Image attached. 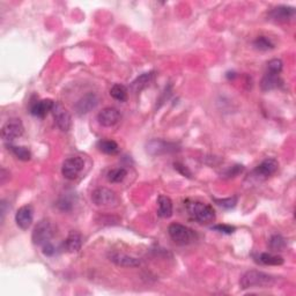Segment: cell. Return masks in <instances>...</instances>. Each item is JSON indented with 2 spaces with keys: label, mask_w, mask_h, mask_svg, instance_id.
<instances>
[{
  "label": "cell",
  "mask_w": 296,
  "mask_h": 296,
  "mask_svg": "<svg viewBox=\"0 0 296 296\" xmlns=\"http://www.w3.org/2000/svg\"><path fill=\"white\" fill-rule=\"evenodd\" d=\"M295 17V9L290 6H278L269 13V18L276 22H287Z\"/></svg>",
  "instance_id": "obj_15"
},
{
  "label": "cell",
  "mask_w": 296,
  "mask_h": 296,
  "mask_svg": "<svg viewBox=\"0 0 296 296\" xmlns=\"http://www.w3.org/2000/svg\"><path fill=\"white\" fill-rule=\"evenodd\" d=\"M259 261L264 265H273V266H279L283 264V258L278 255H272V253L264 252L259 256Z\"/></svg>",
  "instance_id": "obj_24"
},
{
  "label": "cell",
  "mask_w": 296,
  "mask_h": 296,
  "mask_svg": "<svg viewBox=\"0 0 296 296\" xmlns=\"http://www.w3.org/2000/svg\"><path fill=\"white\" fill-rule=\"evenodd\" d=\"M275 282L274 276L267 274V273L256 271H248L243 274L241 278V288L242 289H250V288H266L271 287Z\"/></svg>",
  "instance_id": "obj_2"
},
{
  "label": "cell",
  "mask_w": 296,
  "mask_h": 296,
  "mask_svg": "<svg viewBox=\"0 0 296 296\" xmlns=\"http://www.w3.org/2000/svg\"><path fill=\"white\" fill-rule=\"evenodd\" d=\"M253 47H255L257 50L268 51V50H272V49L274 48V44H273L271 40H268L267 37L259 36V37H257L255 42H253Z\"/></svg>",
  "instance_id": "obj_27"
},
{
  "label": "cell",
  "mask_w": 296,
  "mask_h": 296,
  "mask_svg": "<svg viewBox=\"0 0 296 296\" xmlns=\"http://www.w3.org/2000/svg\"><path fill=\"white\" fill-rule=\"evenodd\" d=\"M279 168V162L275 159H266L260 165L256 167V169L253 170V175L260 180H266V178L271 177L273 174H275L276 170Z\"/></svg>",
  "instance_id": "obj_10"
},
{
  "label": "cell",
  "mask_w": 296,
  "mask_h": 296,
  "mask_svg": "<svg viewBox=\"0 0 296 296\" xmlns=\"http://www.w3.org/2000/svg\"><path fill=\"white\" fill-rule=\"evenodd\" d=\"M34 220V208L30 205L20 207L15 214V222L21 229L27 230L32 226Z\"/></svg>",
  "instance_id": "obj_11"
},
{
  "label": "cell",
  "mask_w": 296,
  "mask_h": 296,
  "mask_svg": "<svg viewBox=\"0 0 296 296\" xmlns=\"http://www.w3.org/2000/svg\"><path fill=\"white\" fill-rule=\"evenodd\" d=\"M154 72H148V73H143L135 79V80L131 83V90L133 93H140L142 89H145L146 87L151 85V82L154 79Z\"/></svg>",
  "instance_id": "obj_18"
},
{
  "label": "cell",
  "mask_w": 296,
  "mask_h": 296,
  "mask_svg": "<svg viewBox=\"0 0 296 296\" xmlns=\"http://www.w3.org/2000/svg\"><path fill=\"white\" fill-rule=\"evenodd\" d=\"M42 248H43V253L45 256L50 257V256L55 255L56 249H55V246L51 242H49V243H47V244H44L43 246H42Z\"/></svg>",
  "instance_id": "obj_32"
},
{
  "label": "cell",
  "mask_w": 296,
  "mask_h": 296,
  "mask_svg": "<svg viewBox=\"0 0 296 296\" xmlns=\"http://www.w3.org/2000/svg\"><path fill=\"white\" fill-rule=\"evenodd\" d=\"M92 200L96 206H110L117 203L116 193L107 188H98L92 193Z\"/></svg>",
  "instance_id": "obj_7"
},
{
  "label": "cell",
  "mask_w": 296,
  "mask_h": 296,
  "mask_svg": "<svg viewBox=\"0 0 296 296\" xmlns=\"http://www.w3.org/2000/svg\"><path fill=\"white\" fill-rule=\"evenodd\" d=\"M54 235L55 229L54 226L51 225V222L48 221V220H42V221L37 223L35 228H34L32 238L34 244L43 246L44 244H47V243L51 241Z\"/></svg>",
  "instance_id": "obj_4"
},
{
  "label": "cell",
  "mask_w": 296,
  "mask_h": 296,
  "mask_svg": "<svg viewBox=\"0 0 296 296\" xmlns=\"http://www.w3.org/2000/svg\"><path fill=\"white\" fill-rule=\"evenodd\" d=\"M82 245V237L78 231H71L64 243V246L68 252H77Z\"/></svg>",
  "instance_id": "obj_20"
},
{
  "label": "cell",
  "mask_w": 296,
  "mask_h": 296,
  "mask_svg": "<svg viewBox=\"0 0 296 296\" xmlns=\"http://www.w3.org/2000/svg\"><path fill=\"white\" fill-rule=\"evenodd\" d=\"M24 124L21 119L19 118H11L4 124L2 128V136L3 139L7 142H12L14 139L19 138L24 134Z\"/></svg>",
  "instance_id": "obj_5"
},
{
  "label": "cell",
  "mask_w": 296,
  "mask_h": 296,
  "mask_svg": "<svg viewBox=\"0 0 296 296\" xmlns=\"http://www.w3.org/2000/svg\"><path fill=\"white\" fill-rule=\"evenodd\" d=\"M212 229H214L219 233H223V234H233L235 231V227L229 226V225H216L214 227H212Z\"/></svg>",
  "instance_id": "obj_30"
},
{
  "label": "cell",
  "mask_w": 296,
  "mask_h": 296,
  "mask_svg": "<svg viewBox=\"0 0 296 296\" xmlns=\"http://www.w3.org/2000/svg\"><path fill=\"white\" fill-rule=\"evenodd\" d=\"M7 148L12 152L19 160L21 161H29L32 158V153L27 147L24 146H14V145H7Z\"/></svg>",
  "instance_id": "obj_23"
},
{
  "label": "cell",
  "mask_w": 296,
  "mask_h": 296,
  "mask_svg": "<svg viewBox=\"0 0 296 296\" xmlns=\"http://www.w3.org/2000/svg\"><path fill=\"white\" fill-rule=\"evenodd\" d=\"M98 104V97L96 94L94 93H89L82 96L80 100L77 102L75 104V111H77L79 115H86L94 110L97 107Z\"/></svg>",
  "instance_id": "obj_13"
},
{
  "label": "cell",
  "mask_w": 296,
  "mask_h": 296,
  "mask_svg": "<svg viewBox=\"0 0 296 296\" xmlns=\"http://www.w3.org/2000/svg\"><path fill=\"white\" fill-rule=\"evenodd\" d=\"M110 95H111L112 98L119 101V102H125L127 100V88L124 85H120V83H116L111 87L110 89Z\"/></svg>",
  "instance_id": "obj_22"
},
{
  "label": "cell",
  "mask_w": 296,
  "mask_h": 296,
  "mask_svg": "<svg viewBox=\"0 0 296 296\" xmlns=\"http://www.w3.org/2000/svg\"><path fill=\"white\" fill-rule=\"evenodd\" d=\"M158 206H159V210H158L159 216H161V218H165V219H168L173 215V211H174L173 210V202L169 197L163 196V195L159 196Z\"/></svg>",
  "instance_id": "obj_19"
},
{
  "label": "cell",
  "mask_w": 296,
  "mask_h": 296,
  "mask_svg": "<svg viewBox=\"0 0 296 296\" xmlns=\"http://www.w3.org/2000/svg\"><path fill=\"white\" fill-rule=\"evenodd\" d=\"M184 207L192 220L202 225H208L215 221L216 215L214 208L206 203L199 200L187 199L184 202Z\"/></svg>",
  "instance_id": "obj_1"
},
{
  "label": "cell",
  "mask_w": 296,
  "mask_h": 296,
  "mask_svg": "<svg viewBox=\"0 0 296 296\" xmlns=\"http://www.w3.org/2000/svg\"><path fill=\"white\" fill-rule=\"evenodd\" d=\"M147 152L151 155H162L167 153H174V152L178 151L176 143L165 141L161 139H154L151 140L147 143Z\"/></svg>",
  "instance_id": "obj_9"
},
{
  "label": "cell",
  "mask_w": 296,
  "mask_h": 296,
  "mask_svg": "<svg viewBox=\"0 0 296 296\" xmlns=\"http://www.w3.org/2000/svg\"><path fill=\"white\" fill-rule=\"evenodd\" d=\"M52 113H54V118L59 130H62L63 132H67L70 130L72 125V118L70 112L63 107V104L55 103L54 108H52Z\"/></svg>",
  "instance_id": "obj_8"
},
{
  "label": "cell",
  "mask_w": 296,
  "mask_h": 296,
  "mask_svg": "<svg viewBox=\"0 0 296 296\" xmlns=\"http://www.w3.org/2000/svg\"><path fill=\"white\" fill-rule=\"evenodd\" d=\"M109 259L121 267H138L141 264V261L138 258L131 257L120 252L109 253Z\"/></svg>",
  "instance_id": "obj_14"
},
{
  "label": "cell",
  "mask_w": 296,
  "mask_h": 296,
  "mask_svg": "<svg viewBox=\"0 0 296 296\" xmlns=\"http://www.w3.org/2000/svg\"><path fill=\"white\" fill-rule=\"evenodd\" d=\"M282 71V62L280 59H272L267 64V72L274 74H280Z\"/></svg>",
  "instance_id": "obj_28"
},
{
  "label": "cell",
  "mask_w": 296,
  "mask_h": 296,
  "mask_svg": "<svg viewBox=\"0 0 296 296\" xmlns=\"http://www.w3.org/2000/svg\"><path fill=\"white\" fill-rule=\"evenodd\" d=\"M174 166H175V169L177 170L178 173H181L183 176H187V177H191V172L188 169L187 166L182 165L180 162H176L174 163Z\"/></svg>",
  "instance_id": "obj_31"
},
{
  "label": "cell",
  "mask_w": 296,
  "mask_h": 296,
  "mask_svg": "<svg viewBox=\"0 0 296 296\" xmlns=\"http://www.w3.org/2000/svg\"><path fill=\"white\" fill-rule=\"evenodd\" d=\"M281 83H282V80L280 79L279 74L266 72V74L264 75L260 81V88L263 89L264 92H268V90L278 88V87L281 86Z\"/></svg>",
  "instance_id": "obj_17"
},
{
  "label": "cell",
  "mask_w": 296,
  "mask_h": 296,
  "mask_svg": "<svg viewBox=\"0 0 296 296\" xmlns=\"http://www.w3.org/2000/svg\"><path fill=\"white\" fill-rule=\"evenodd\" d=\"M268 246L272 251H282L286 248V241H284L281 235H273L268 241Z\"/></svg>",
  "instance_id": "obj_26"
},
{
  "label": "cell",
  "mask_w": 296,
  "mask_h": 296,
  "mask_svg": "<svg viewBox=\"0 0 296 296\" xmlns=\"http://www.w3.org/2000/svg\"><path fill=\"white\" fill-rule=\"evenodd\" d=\"M214 202L223 208H233L237 204V197H230L225 199H214Z\"/></svg>",
  "instance_id": "obj_29"
},
{
  "label": "cell",
  "mask_w": 296,
  "mask_h": 296,
  "mask_svg": "<svg viewBox=\"0 0 296 296\" xmlns=\"http://www.w3.org/2000/svg\"><path fill=\"white\" fill-rule=\"evenodd\" d=\"M127 175V170L125 168H115L108 173V181L111 183H120Z\"/></svg>",
  "instance_id": "obj_25"
},
{
  "label": "cell",
  "mask_w": 296,
  "mask_h": 296,
  "mask_svg": "<svg viewBox=\"0 0 296 296\" xmlns=\"http://www.w3.org/2000/svg\"><path fill=\"white\" fill-rule=\"evenodd\" d=\"M97 120L102 126L111 127L120 120V112L116 108H104L102 111L98 112Z\"/></svg>",
  "instance_id": "obj_12"
},
{
  "label": "cell",
  "mask_w": 296,
  "mask_h": 296,
  "mask_svg": "<svg viewBox=\"0 0 296 296\" xmlns=\"http://www.w3.org/2000/svg\"><path fill=\"white\" fill-rule=\"evenodd\" d=\"M97 147L98 150L104 154H116L119 150L118 143L113 141V140H109V139L100 140V141L97 142Z\"/></svg>",
  "instance_id": "obj_21"
},
{
  "label": "cell",
  "mask_w": 296,
  "mask_h": 296,
  "mask_svg": "<svg viewBox=\"0 0 296 296\" xmlns=\"http://www.w3.org/2000/svg\"><path fill=\"white\" fill-rule=\"evenodd\" d=\"M54 105H55V102L50 100V98L37 101L32 105V108H30V113L35 117L43 118V117L47 115L49 111H52Z\"/></svg>",
  "instance_id": "obj_16"
},
{
  "label": "cell",
  "mask_w": 296,
  "mask_h": 296,
  "mask_svg": "<svg viewBox=\"0 0 296 296\" xmlns=\"http://www.w3.org/2000/svg\"><path fill=\"white\" fill-rule=\"evenodd\" d=\"M168 234L172 240L178 245H188L197 240V234L189 227L181 223H172L168 227Z\"/></svg>",
  "instance_id": "obj_3"
},
{
  "label": "cell",
  "mask_w": 296,
  "mask_h": 296,
  "mask_svg": "<svg viewBox=\"0 0 296 296\" xmlns=\"http://www.w3.org/2000/svg\"><path fill=\"white\" fill-rule=\"evenodd\" d=\"M83 167H85V162H83L81 158H79V157L68 158L63 163L62 174H63V176L66 178V180L73 181L79 175H80Z\"/></svg>",
  "instance_id": "obj_6"
}]
</instances>
